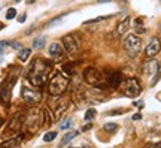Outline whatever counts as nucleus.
<instances>
[{"label":"nucleus","mask_w":161,"mask_h":148,"mask_svg":"<svg viewBox=\"0 0 161 148\" xmlns=\"http://www.w3.org/2000/svg\"><path fill=\"white\" fill-rule=\"evenodd\" d=\"M49 64L45 63L43 60L40 58H36L31 67H30V72H29V81L31 82V85L34 87H42L46 81V75L49 72Z\"/></svg>","instance_id":"1"},{"label":"nucleus","mask_w":161,"mask_h":148,"mask_svg":"<svg viewBox=\"0 0 161 148\" xmlns=\"http://www.w3.org/2000/svg\"><path fill=\"white\" fill-rule=\"evenodd\" d=\"M67 85H69V78H66L61 72H57L49 81V85H48L49 94L51 96H61L67 90Z\"/></svg>","instance_id":"2"},{"label":"nucleus","mask_w":161,"mask_h":148,"mask_svg":"<svg viewBox=\"0 0 161 148\" xmlns=\"http://www.w3.org/2000/svg\"><path fill=\"white\" fill-rule=\"evenodd\" d=\"M124 49L127 51V54L130 57H136L142 51V40L136 34H128L127 39L124 40Z\"/></svg>","instance_id":"3"},{"label":"nucleus","mask_w":161,"mask_h":148,"mask_svg":"<svg viewBox=\"0 0 161 148\" xmlns=\"http://www.w3.org/2000/svg\"><path fill=\"white\" fill-rule=\"evenodd\" d=\"M84 79H85V82H88L93 87H100L103 82V75L96 67H88L84 72Z\"/></svg>","instance_id":"4"},{"label":"nucleus","mask_w":161,"mask_h":148,"mask_svg":"<svg viewBox=\"0 0 161 148\" xmlns=\"http://www.w3.org/2000/svg\"><path fill=\"white\" fill-rule=\"evenodd\" d=\"M23 97L27 103H31V105H36L42 100V94L40 91H36V90H31V88H27L24 87L23 88Z\"/></svg>","instance_id":"5"},{"label":"nucleus","mask_w":161,"mask_h":148,"mask_svg":"<svg viewBox=\"0 0 161 148\" xmlns=\"http://www.w3.org/2000/svg\"><path fill=\"white\" fill-rule=\"evenodd\" d=\"M140 91H142V87H140L139 81L131 78L127 82V87H125V94H127L128 97H136V96L140 94Z\"/></svg>","instance_id":"6"},{"label":"nucleus","mask_w":161,"mask_h":148,"mask_svg":"<svg viewBox=\"0 0 161 148\" xmlns=\"http://www.w3.org/2000/svg\"><path fill=\"white\" fill-rule=\"evenodd\" d=\"M63 45H64V49L67 51L69 54H76L79 51V47H78L75 38L70 36V34H67V36L63 38Z\"/></svg>","instance_id":"7"},{"label":"nucleus","mask_w":161,"mask_h":148,"mask_svg":"<svg viewBox=\"0 0 161 148\" xmlns=\"http://www.w3.org/2000/svg\"><path fill=\"white\" fill-rule=\"evenodd\" d=\"M160 49H161V42L158 38H152L151 42L148 43V47H146V56L151 58V57H155L158 53H160Z\"/></svg>","instance_id":"8"},{"label":"nucleus","mask_w":161,"mask_h":148,"mask_svg":"<svg viewBox=\"0 0 161 148\" xmlns=\"http://www.w3.org/2000/svg\"><path fill=\"white\" fill-rule=\"evenodd\" d=\"M158 71V63L157 60H149L148 63H145V66H143V73L145 75H154L155 72Z\"/></svg>","instance_id":"9"},{"label":"nucleus","mask_w":161,"mask_h":148,"mask_svg":"<svg viewBox=\"0 0 161 148\" xmlns=\"http://www.w3.org/2000/svg\"><path fill=\"white\" fill-rule=\"evenodd\" d=\"M11 91H12V82L9 84L6 88L2 90V93H0V103L2 105H8L9 100H11Z\"/></svg>","instance_id":"10"},{"label":"nucleus","mask_w":161,"mask_h":148,"mask_svg":"<svg viewBox=\"0 0 161 148\" xmlns=\"http://www.w3.org/2000/svg\"><path fill=\"white\" fill-rule=\"evenodd\" d=\"M107 82H109L111 85H113L115 88H116V87H119V84H121V73L119 72H112L109 75V78H107Z\"/></svg>","instance_id":"11"},{"label":"nucleus","mask_w":161,"mask_h":148,"mask_svg":"<svg viewBox=\"0 0 161 148\" xmlns=\"http://www.w3.org/2000/svg\"><path fill=\"white\" fill-rule=\"evenodd\" d=\"M128 29H130V18L127 16V18H124L118 24V27H116V33H118V34H124V33H127Z\"/></svg>","instance_id":"12"},{"label":"nucleus","mask_w":161,"mask_h":148,"mask_svg":"<svg viewBox=\"0 0 161 148\" xmlns=\"http://www.w3.org/2000/svg\"><path fill=\"white\" fill-rule=\"evenodd\" d=\"M21 141H23V136H18V138H14V139H8V141L2 142L0 148H14V147H16L18 144H20Z\"/></svg>","instance_id":"13"},{"label":"nucleus","mask_w":161,"mask_h":148,"mask_svg":"<svg viewBox=\"0 0 161 148\" xmlns=\"http://www.w3.org/2000/svg\"><path fill=\"white\" fill-rule=\"evenodd\" d=\"M49 54L52 57H61L63 56V49H61V45L60 43H52V45L49 47Z\"/></svg>","instance_id":"14"},{"label":"nucleus","mask_w":161,"mask_h":148,"mask_svg":"<svg viewBox=\"0 0 161 148\" xmlns=\"http://www.w3.org/2000/svg\"><path fill=\"white\" fill-rule=\"evenodd\" d=\"M30 56H31V49L30 48H24V49L20 51V56H18V58H20L21 62H27Z\"/></svg>","instance_id":"15"},{"label":"nucleus","mask_w":161,"mask_h":148,"mask_svg":"<svg viewBox=\"0 0 161 148\" xmlns=\"http://www.w3.org/2000/svg\"><path fill=\"white\" fill-rule=\"evenodd\" d=\"M79 135V132H70V133H67V135H64L63 136V139H61V145H66L67 142H70L73 138H76Z\"/></svg>","instance_id":"16"},{"label":"nucleus","mask_w":161,"mask_h":148,"mask_svg":"<svg viewBox=\"0 0 161 148\" xmlns=\"http://www.w3.org/2000/svg\"><path fill=\"white\" fill-rule=\"evenodd\" d=\"M20 127H21V117H15L12 123L9 124V130H18Z\"/></svg>","instance_id":"17"},{"label":"nucleus","mask_w":161,"mask_h":148,"mask_svg":"<svg viewBox=\"0 0 161 148\" xmlns=\"http://www.w3.org/2000/svg\"><path fill=\"white\" fill-rule=\"evenodd\" d=\"M45 42H46V39H45L43 36L36 38V39H34V42H33V47H34V48H43Z\"/></svg>","instance_id":"18"},{"label":"nucleus","mask_w":161,"mask_h":148,"mask_svg":"<svg viewBox=\"0 0 161 148\" xmlns=\"http://www.w3.org/2000/svg\"><path fill=\"white\" fill-rule=\"evenodd\" d=\"M96 115H97V111H96L94 108H89V109L85 112V120H87V121H91Z\"/></svg>","instance_id":"19"},{"label":"nucleus","mask_w":161,"mask_h":148,"mask_svg":"<svg viewBox=\"0 0 161 148\" xmlns=\"http://www.w3.org/2000/svg\"><path fill=\"white\" fill-rule=\"evenodd\" d=\"M103 129L106 130V132H109V133H113L115 130L118 129V124H116V123H107V124L103 126Z\"/></svg>","instance_id":"20"},{"label":"nucleus","mask_w":161,"mask_h":148,"mask_svg":"<svg viewBox=\"0 0 161 148\" xmlns=\"http://www.w3.org/2000/svg\"><path fill=\"white\" fill-rule=\"evenodd\" d=\"M55 138H57V132H48V133H45V136H43V142H51Z\"/></svg>","instance_id":"21"},{"label":"nucleus","mask_w":161,"mask_h":148,"mask_svg":"<svg viewBox=\"0 0 161 148\" xmlns=\"http://www.w3.org/2000/svg\"><path fill=\"white\" fill-rule=\"evenodd\" d=\"M73 67H75V64L69 63V64H64V66H63V71H64V73H67V75H73V73H75Z\"/></svg>","instance_id":"22"},{"label":"nucleus","mask_w":161,"mask_h":148,"mask_svg":"<svg viewBox=\"0 0 161 148\" xmlns=\"http://www.w3.org/2000/svg\"><path fill=\"white\" fill-rule=\"evenodd\" d=\"M16 16V9L15 8H9L8 12H6V20H12Z\"/></svg>","instance_id":"23"},{"label":"nucleus","mask_w":161,"mask_h":148,"mask_svg":"<svg viewBox=\"0 0 161 148\" xmlns=\"http://www.w3.org/2000/svg\"><path fill=\"white\" fill-rule=\"evenodd\" d=\"M109 18H112V15H107V16H98V18H94V20H89V21H87V24H94V23H98V21L109 20Z\"/></svg>","instance_id":"24"},{"label":"nucleus","mask_w":161,"mask_h":148,"mask_svg":"<svg viewBox=\"0 0 161 148\" xmlns=\"http://www.w3.org/2000/svg\"><path fill=\"white\" fill-rule=\"evenodd\" d=\"M136 30L139 32V33H145V27H143V23H142V20H136Z\"/></svg>","instance_id":"25"},{"label":"nucleus","mask_w":161,"mask_h":148,"mask_svg":"<svg viewBox=\"0 0 161 148\" xmlns=\"http://www.w3.org/2000/svg\"><path fill=\"white\" fill-rule=\"evenodd\" d=\"M70 126H72V120H64V121L60 124V129H61V130H67Z\"/></svg>","instance_id":"26"},{"label":"nucleus","mask_w":161,"mask_h":148,"mask_svg":"<svg viewBox=\"0 0 161 148\" xmlns=\"http://www.w3.org/2000/svg\"><path fill=\"white\" fill-rule=\"evenodd\" d=\"M9 45V42H6V40H2L0 42V53H2V51H5V48Z\"/></svg>","instance_id":"27"},{"label":"nucleus","mask_w":161,"mask_h":148,"mask_svg":"<svg viewBox=\"0 0 161 148\" xmlns=\"http://www.w3.org/2000/svg\"><path fill=\"white\" fill-rule=\"evenodd\" d=\"M11 45H12L15 49H21V43H18V42H11Z\"/></svg>","instance_id":"28"},{"label":"nucleus","mask_w":161,"mask_h":148,"mask_svg":"<svg viewBox=\"0 0 161 148\" xmlns=\"http://www.w3.org/2000/svg\"><path fill=\"white\" fill-rule=\"evenodd\" d=\"M140 118H142V115H140V114H134V115H133V120H136V121H137V120H140Z\"/></svg>","instance_id":"29"},{"label":"nucleus","mask_w":161,"mask_h":148,"mask_svg":"<svg viewBox=\"0 0 161 148\" xmlns=\"http://www.w3.org/2000/svg\"><path fill=\"white\" fill-rule=\"evenodd\" d=\"M134 106H137L139 109H140V108H143V102H137V103H134Z\"/></svg>","instance_id":"30"},{"label":"nucleus","mask_w":161,"mask_h":148,"mask_svg":"<svg viewBox=\"0 0 161 148\" xmlns=\"http://www.w3.org/2000/svg\"><path fill=\"white\" fill-rule=\"evenodd\" d=\"M18 21H20V23H24V21H25V15H21L20 18H18Z\"/></svg>","instance_id":"31"},{"label":"nucleus","mask_w":161,"mask_h":148,"mask_svg":"<svg viewBox=\"0 0 161 148\" xmlns=\"http://www.w3.org/2000/svg\"><path fill=\"white\" fill-rule=\"evenodd\" d=\"M88 129H91V124H87V126H84V127H82V130H84V132H87Z\"/></svg>","instance_id":"32"},{"label":"nucleus","mask_w":161,"mask_h":148,"mask_svg":"<svg viewBox=\"0 0 161 148\" xmlns=\"http://www.w3.org/2000/svg\"><path fill=\"white\" fill-rule=\"evenodd\" d=\"M151 148H161V142H158V144H155V145H152Z\"/></svg>","instance_id":"33"},{"label":"nucleus","mask_w":161,"mask_h":148,"mask_svg":"<svg viewBox=\"0 0 161 148\" xmlns=\"http://www.w3.org/2000/svg\"><path fill=\"white\" fill-rule=\"evenodd\" d=\"M97 2H98V3H103V2L106 3V2H111V0H97Z\"/></svg>","instance_id":"34"},{"label":"nucleus","mask_w":161,"mask_h":148,"mask_svg":"<svg viewBox=\"0 0 161 148\" xmlns=\"http://www.w3.org/2000/svg\"><path fill=\"white\" fill-rule=\"evenodd\" d=\"M36 2V0H27V3H29V5H31V3H34Z\"/></svg>","instance_id":"35"},{"label":"nucleus","mask_w":161,"mask_h":148,"mask_svg":"<svg viewBox=\"0 0 161 148\" xmlns=\"http://www.w3.org/2000/svg\"><path fill=\"white\" fill-rule=\"evenodd\" d=\"M69 148H76V147H69ZM80 148H88V147H80Z\"/></svg>","instance_id":"36"},{"label":"nucleus","mask_w":161,"mask_h":148,"mask_svg":"<svg viewBox=\"0 0 161 148\" xmlns=\"http://www.w3.org/2000/svg\"><path fill=\"white\" fill-rule=\"evenodd\" d=\"M2 123H3V118H0V126H2Z\"/></svg>","instance_id":"37"},{"label":"nucleus","mask_w":161,"mask_h":148,"mask_svg":"<svg viewBox=\"0 0 161 148\" xmlns=\"http://www.w3.org/2000/svg\"><path fill=\"white\" fill-rule=\"evenodd\" d=\"M2 29H3V24H2V23H0V30H2Z\"/></svg>","instance_id":"38"},{"label":"nucleus","mask_w":161,"mask_h":148,"mask_svg":"<svg viewBox=\"0 0 161 148\" xmlns=\"http://www.w3.org/2000/svg\"><path fill=\"white\" fill-rule=\"evenodd\" d=\"M15 2H21V0H15Z\"/></svg>","instance_id":"39"},{"label":"nucleus","mask_w":161,"mask_h":148,"mask_svg":"<svg viewBox=\"0 0 161 148\" xmlns=\"http://www.w3.org/2000/svg\"><path fill=\"white\" fill-rule=\"evenodd\" d=\"M0 62H2V58H0Z\"/></svg>","instance_id":"40"}]
</instances>
